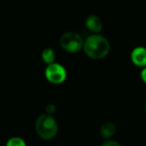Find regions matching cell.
<instances>
[{"instance_id": "1", "label": "cell", "mask_w": 146, "mask_h": 146, "mask_svg": "<svg viewBox=\"0 0 146 146\" xmlns=\"http://www.w3.org/2000/svg\"><path fill=\"white\" fill-rule=\"evenodd\" d=\"M84 50L89 58L93 59H102L109 53L110 43L101 35H92L84 40Z\"/></svg>"}, {"instance_id": "2", "label": "cell", "mask_w": 146, "mask_h": 146, "mask_svg": "<svg viewBox=\"0 0 146 146\" xmlns=\"http://www.w3.org/2000/svg\"><path fill=\"white\" fill-rule=\"evenodd\" d=\"M35 130L41 138L49 140L57 135L58 124L52 114H41L36 120Z\"/></svg>"}, {"instance_id": "3", "label": "cell", "mask_w": 146, "mask_h": 146, "mask_svg": "<svg viewBox=\"0 0 146 146\" xmlns=\"http://www.w3.org/2000/svg\"><path fill=\"white\" fill-rule=\"evenodd\" d=\"M84 40L81 35L75 32H66L59 40L61 47L67 52H78L84 47Z\"/></svg>"}, {"instance_id": "4", "label": "cell", "mask_w": 146, "mask_h": 146, "mask_svg": "<svg viewBox=\"0 0 146 146\" xmlns=\"http://www.w3.org/2000/svg\"><path fill=\"white\" fill-rule=\"evenodd\" d=\"M45 76L47 81L51 84H60L65 81L67 73L63 65L53 62L47 64L45 71Z\"/></svg>"}, {"instance_id": "5", "label": "cell", "mask_w": 146, "mask_h": 146, "mask_svg": "<svg viewBox=\"0 0 146 146\" xmlns=\"http://www.w3.org/2000/svg\"><path fill=\"white\" fill-rule=\"evenodd\" d=\"M131 58L132 63L139 67H145L146 66V48L143 46H137L135 47L131 53Z\"/></svg>"}, {"instance_id": "6", "label": "cell", "mask_w": 146, "mask_h": 146, "mask_svg": "<svg viewBox=\"0 0 146 146\" xmlns=\"http://www.w3.org/2000/svg\"><path fill=\"white\" fill-rule=\"evenodd\" d=\"M85 25L93 33H99L102 29V23L96 15H90L85 20Z\"/></svg>"}, {"instance_id": "7", "label": "cell", "mask_w": 146, "mask_h": 146, "mask_svg": "<svg viewBox=\"0 0 146 146\" xmlns=\"http://www.w3.org/2000/svg\"><path fill=\"white\" fill-rule=\"evenodd\" d=\"M115 131H116V128H115L114 124L110 121L105 122L104 124H102L101 127V134L105 138H109L113 137L115 133Z\"/></svg>"}, {"instance_id": "8", "label": "cell", "mask_w": 146, "mask_h": 146, "mask_svg": "<svg viewBox=\"0 0 146 146\" xmlns=\"http://www.w3.org/2000/svg\"><path fill=\"white\" fill-rule=\"evenodd\" d=\"M41 58L42 60L49 64L54 62L55 60V52L52 48H46L42 51L41 52Z\"/></svg>"}, {"instance_id": "9", "label": "cell", "mask_w": 146, "mask_h": 146, "mask_svg": "<svg viewBox=\"0 0 146 146\" xmlns=\"http://www.w3.org/2000/svg\"><path fill=\"white\" fill-rule=\"evenodd\" d=\"M6 146H26V143L23 138L14 137L8 140Z\"/></svg>"}, {"instance_id": "10", "label": "cell", "mask_w": 146, "mask_h": 146, "mask_svg": "<svg viewBox=\"0 0 146 146\" xmlns=\"http://www.w3.org/2000/svg\"><path fill=\"white\" fill-rule=\"evenodd\" d=\"M55 111H56V107L53 104H52V103L51 104H48L46 107V112L48 114H52Z\"/></svg>"}, {"instance_id": "11", "label": "cell", "mask_w": 146, "mask_h": 146, "mask_svg": "<svg viewBox=\"0 0 146 146\" xmlns=\"http://www.w3.org/2000/svg\"><path fill=\"white\" fill-rule=\"evenodd\" d=\"M102 146H120L119 143L115 141H107Z\"/></svg>"}, {"instance_id": "12", "label": "cell", "mask_w": 146, "mask_h": 146, "mask_svg": "<svg viewBox=\"0 0 146 146\" xmlns=\"http://www.w3.org/2000/svg\"><path fill=\"white\" fill-rule=\"evenodd\" d=\"M141 78L146 84V66L143 67V69L141 71Z\"/></svg>"}, {"instance_id": "13", "label": "cell", "mask_w": 146, "mask_h": 146, "mask_svg": "<svg viewBox=\"0 0 146 146\" xmlns=\"http://www.w3.org/2000/svg\"><path fill=\"white\" fill-rule=\"evenodd\" d=\"M145 109H146V104H145Z\"/></svg>"}]
</instances>
